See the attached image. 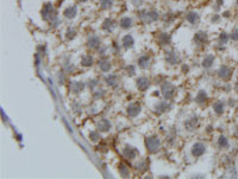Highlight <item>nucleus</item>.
I'll use <instances>...</instances> for the list:
<instances>
[{"mask_svg": "<svg viewBox=\"0 0 238 179\" xmlns=\"http://www.w3.org/2000/svg\"><path fill=\"white\" fill-rule=\"evenodd\" d=\"M231 38H232L233 40H236V42H238V29H235V30L232 31V34H231Z\"/></svg>", "mask_w": 238, "mask_h": 179, "instance_id": "nucleus-39", "label": "nucleus"}, {"mask_svg": "<svg viewBox=\"0 0 238 179\" xmlns=\"http://www.w3.org/2000/svg\"><path fill=\"white\" fill-rule=\"evenodd\" d=\"M100 45V38L98 36H91L87 40V46L91 49H97Z\"/></svg>", "mask_w": 238, "mask_h": 179, "instance_id": "nucleus-10", "label": "nucleus"}, {"mask_svg": "<svg viewBox=\"0 0 238 179\" xmlns=\"http://www.w3.org/2000/svg\"><path fill=\"white\" fill-rule=\"evenodd\" d=\"M77 14V7L75 6V5H73V6H69L68 8H66L65 10V12H63V16L66 17V18H68V19H73V18H75V16Z\"/></svg>", "mask_w": 238, "mask_h": 179, "instance_id": "nucleus-9", "label": "nucleus"}, {"mask_svg": "<svg viewBox=\"0 0 238 179\" xmlns=\"http://www.w3.org/2000/svg\"><path fill=\"white\" fill-rule=\"evenodd\" d=\"M123 154L128 159H135L137 155V149L131 147V146H125L123 149Z\"/></svg>", "mask_w": 238, "mask_h": 179, "instance_id": "nucleus-7", "label": "nucleus"}, {"mask_svg": "<svg viewBox=\"0 0 238 179\" xmlns=\"http://www.w3.org/2000/svg\"><path fill=\"white\" fill-rule=\"evenodd\" d=\"M119 173H120V176L122 177H124V178H126V177H129V167L124 164V163H120L119 164Z\"/></svg>", "mask_w": 238, "mask_h": 179, "instance_id": "nucleus-28", "label": "nucleus"}, {"mask_svg": "<svg viewBox=\"0 0 238 179\" xmlns=\"http://www.w3.org/2000/svg\"><path fill=\"white\" fill-rule=\"evenodd\" d=\"M237 6H238V0H237Z\"/></svg>", "mask_w": 238, "mask_h": 179, "instance_id": "nucleus-47", "label": "nucleus"}, {"mask_svg": "<svg viewBox=\"0 0 238 179\" xmlns=\"http://www.w3.org/2000/svg\"><path fill=\"white\" fill-rule=\"evenodd\" d=\"M149 86H150V82H149L148 78H145V77H139V78L137 80V88L140 90V91H145V90L149 88Z\"/></svg>", "mask_w": 238, "mask_h": 179, "instance_id": "nucleus-8", "label": "nucleus"}, {"mask_svg": "<svg viewBox=\"0 0 238 179\" xmlns=\"http://www.w3.org/2000/svg\"><path fill=\"white\" fill-rule=\"evenodd\" d=\"M136 167H137V170L138 171H140V172H143V171H145L146 170V163L145 161H140V163H138L136 165Z\"/></svg>", "mask_w": 238, "mask_h": 179, "instance_id": "nucleus-33", "label": "nucleus"}, {"mask_svg": "<svg viewBox=\"0 0 238 179\" xmlns=\"http://www.w3.org/2000/svg\"><path fill=\"white\" fill-rule=\"evenodd\" d=\"M81 1H87V0H81Z\"/></svg>", "mask_w": 238, "mask_h": 179, "instance_id": "nucleus-46", "label": "nucleus"}, {"mask_svg": "<svg viewBox=\"0 0 238 179\" xmlns=\"http://www.w3.org/2000/svg\"><path fill=\"white\" fill-rule=\"evenodd\" d=\"M89 138H91V140H92V141H98L100 136H99V133H98V132L93 131V132H91V133H89Z\"/></svg>", "mask_w": 238, "mask_h": 179, "instance_id": "nucleus-34", "label": "nucleus"}, {"mask_svg": "<svg viewBox=\"0 0 238 179\" xmlns=\"http://www.w3.org/2000/svg\"><path fill=\"white\" fill-rule=\"evenodd\" d=\"M139 17L144 23H154L158 19V13L156 11H142L139 12Z\"/></svg>", "mask_w": 238, "mask_h": 179, "instance_id": "nucleus-2", "label": "nucleus"}, {"mask_svg": "<svg viewBox=\"0 0 238 179\" xmlns=\"http://www.w3.org/2000/svg\"><path fill=\"white\" fill-rule=\"evenodd\" d=\"M138 65L143 69H146L150 65V58L148 56H142L138 58Z\"/></svg>", "mask_w": 238, "mask_h": 179, "instance_id": "nucleus-21", "label": "nucleus"}, {"mask_svg": "<svg viewBox=\"0 0 238 179\" xmlns=\"http://www.w3.org/2000/svg\"><path fill=\"white\" fill-rule=\"evenodd\" d=\"M170 108H171V106H170L169 103H167V102H161V103H158V104L156 106V112H158V113H164V112H168Z\"/></svg>", "mask_w": 238, "mask_h": 179, "instance_id": "nucleus-20", "label": "nucleus"}, {"mask_svg": "<svg viewBox=\"0 0 238 179\" xmlns=\"http://www.w3.org/2000/svg\"><path fill=\"white\" fill-rule=\"evenodd\" d=\"M119 25H120L122 29H130L132 26V19L130 17H124V18L120 19Z\"/></svg>", "mask_w": 238, "mask_h": 179, "instance_id": "nucleus-17", "label": "nucleus"}, {"mask_svg": "<svg viewBox=\"0 0 238 179\" xmlns=\"http://www.w3.org/2000/svg\"><path fill=\"white\" fill-rule=\"evenodd\" d=\"M128 74H129L130 76L135 75V66H134V65H129V66H128Z\"/></svg>", "mask_w": 238, "mask_h": 179, "instance_id": "nucleus-40", "label": "nucleus"}, {"mask_svg": "<svg viewBox=\"0 0 238 179\" xmlns=\"http://www.w3.org/2000/svg\"><path fill=\"white\" fill-rule=\"evenodd\" d=\"M186 19L191 23V24H198L199 23V20H200V17H199V14L197 13V12H189V13H187V16H186Z\"/></svg>", "mask_w": 238, "mask_h": 179, "instance_id": "nucleus-16", "label": "nucleus"}, {"mask_svg": "<svg viewBox=\"0 0 238 179\" xmlns=\"http://www.w3.org/2000/svg\"><path fill=\"white\" fill-rule=\"evenodd\" d=\"M134 44H135V40H134V37L131 34H126V36L123 37V45H124L125 49L132 48Z\"/></svg>", "mask_w": 238, "mask_h": 179, "instance_id": "nucleus-14", "label": "nucleus"}, {"mask_svg": "<svg viewBox=\"0 0 238 179\" xmlns=\"http://www.w3.org/2000/svg\"><path fill=\"white\" fill-rule=\"evenodd\" d=\"M97 86H98V81H97V80H92V81H89V82H88V87H89V89H94Z\"/></svg>", "mask_w": 238, "mask_h": 179, "instance_id": "nucleus-38", "label": "nucleus"}, {"mask_svg": "<svg viewBox=\"0 0 238 179\" xmlns=\"http://www.w3.org/2000/svg\"><path fill=\"white\" fill-rule=\"evenodd\" d=\"M75 34H76V31L74 30V29H70L69 28L68 30H67V38L68 39H73L75 37Z\"/></svg>", "mask_w": 238, "mask_h": 179, "instance_id": "nucleus-35", "label": "nucleus"}, {"mask_svg": "<svg viewBox=\"0 0 238 179\" xmlns=\"http://www.w3.org/2000/svg\"><path fill=\"white\" fill-rule=\"evenodd\" d=\"M100 5L102 8H111L113 5V0H100Z\"/></svg>", "mask_w": 238, "mask_h": 179, "instance_id": "nucleus-32", "label": "nucleus"}, {"mask_svg": "<svg viewBox=\"0 0 238 179\" xmlns=\"http://www.w3.org/2000/svg\"><path fill=\"white\" fill-rule=\"evenodd\" d=\"M207 39H208L207 33L204 32V31H199V32H197V33H195V36H194V40H195L197 43H199V44L206 43V42H207Z\"/></svg>", "mask_w": 238, "mask_h": 179, "instance_id": "nucleus-13", "label": "nucleus"}, {"mask_svg": "<svg viewBox=\"0 0 238 179\" xmlns=\"http://www.w3.org/2000/svg\"><path fill=\"white\" fill-rule=\"evenodd\" d=\"M99 68H100L101 71L107 72V71H110V69H111V63L106 60H99Z\"/></svg>", "mask_w": 238, "mask_h": 179, "instance_id": "nucleus-26", "label": "nucleus"}, {"mask_svg": "<svg viewBox=\"0 0 238 179\" xmlns=\"http://www.w3.org/2000/svg\"><path fill=\"white\" fill-rule=\"evenodd\" d=\"M197 125H198V119L197 118H192V119L187 120L186 123H185V126H186V128L188 131H193Z\"/></svg>", "mask_w": 238, "mask_h": 179, "instance_id": "nucleus-27", "label": "nucleus"}, {"mask_svg": "<svg viewBox=\"0 0 238 179\" xmlns=\"http://www.w3.org/2000/svg\"><path fill=\"white\" fill-rule=\"evenodd\" d=\"M218 75H219V77H220L221 80L227 81V80H230V77H231L232 71H231V69H230L229 66L223 65V66H220V69H219V71H218Z\"/></svg>", "mask_w": 238, "mask_h": 179, "instance_id": "nucleus-5", "label": "nucleus"}, {"mask_svg": "<svg viewBox=\"0 0 238 179\" xmlns=\"http://www.w3.org/2000/svg\"><path fill=\"white\" fill-rule=\"evenodd\" d=\"M50 20H51V26H54V28H56V26L60 24V20H59V18H57V16H54Z\"/></svg>", "mask_w": 238, "mask_h": 179, "instance_id": "nucleus-37", "label": "nucleus"}, {"mask_svg": "<svg viewBox=\"0 0 238 179\" xmlns=\"http://www.w3.org/2000/svg\"><path fill=\"white\" fill-rule=\"evenodd\" d=\"M140 113V106L138 104H130L128 107V115L131 118H135Z\"/></svg>", "mask_w": 238, "mask_h": 179, "instance_id": "nucleus-12", "label": "nucleus"}, {"mask_svg": "<svg viewBox=\"0 0 238 179\" xmlns=\"http://www.w3.org/2000/svg\"><path fill=\"white\" fill-rule=\"evenodd\" d=\"M213 62H214V56L213 55H207L204 60H203V66L206 68V69L207 68H211L212 64H213Z\"/></svg>", "mask_w": 238, "mask_h": 179, "instance_id": "nucleus-25", "label": "nucleus"}, {"mask_svg": "<svg viewBox=\"0 0 238 179\" xmlns=\"http://www.w3.org/2000/svg\"><path fill=\"white\" fill-rule=\"evenodd\" d=\"M205 151H206V147H205L204 144L197 142V144H194L193 147H192V154H193L194 157H201L205 153Z\"/></svg>", "mask_w": 238, "mask_h": 179, "instance_id": "nucleus-6", "label": "nucleus"}, {"mask_svg": "<svg viewBox=\"0 0 238 179\" xmlns=\"http://www.w3.org/2000/svg\"><path fill=\"white\" fill-rule=\"evenodd\" d=\"M213 110L217 113V114H221L224 112V103L221 101H217L214 104H213Z\"/></svg>", "mask_w": 238, "mask_h": 179, "instance_id": "nucleus-29", "label": "nucleus"}, {"mask_svg": "<svg viewBox=\"0 0 238 179\" xmlns=\"http://www.w3.org/2000/svg\"><path fill=\"white\" fill-rule=\"evenodd\" d=\"M174 92H175V88L173 84H170L169 82H166L163 83L162 86V95L166 100H170L173 96H174Z\"/></svg>", "mask_w": 238, "mask_h": 179, "instance_id": "nucleus-4", "label": "nucleus"}, {"mask_svg": "<svg viewBox=\"0 0 238 179\" xmlns=\"http://www.w3.org/2000/svg\"><path fill=\"white\" fill-rule=\"evenodd\" d=\"M114 22L112 20V19H110V18H107V19H105V22L102 23V29L106 31H112L114 29Z\"/></svg>", "mask_w": 238, "mask_h": 179, "instance_id": "nucleus-24", "label": "nucleus"}, {"mask_svg": "<svg viewBox=\"0 0 238 179\" xmlns=\"http://www.w3.org/2000/svg\"><path fill=\"white\" fill-rule=\"evenodd\" d=\"M73 108L75 109V112H76V113H80V110H81V108L79 107V104H77L76 102H74V103H73Z\"/></svg>", "mask_w": 238, "mask_h": 179, "instance_id": "nucleus-41", "label": "nucleus"}, {"mask_svg": "<svg viewBox=\"0 0 238 179\" xmlns=\"http://www.w3.org/2000/svg\"><path fill=\"white\" fill-rule=\"evenodd\" d=\"M195 101H197L199 104H203V103H205V102L207 101V94H206L205 90H200V91L198 92V95H197V97H195Z\"/></svg>", "mask_w": 238, "mask_h": 179, "instance_id": "nucleus-22", "label": "nucleus"}, {"mask_svg": "<svg viewBox=\"0 0 238 179\" xmlns=\"http://www.w3.org/2000/svg\"><path fill=\"white\" fill-rule=\"evenodd\" d=\"M218 20H219V17H218V16H217V17H213V18H212V22H218Z\"/></svg>", "mask_w": 238, "mask_h": 179, "instance_id": "nucleus-44", "label": "nucleus"}, {"mask_svg": "<svg viewBox=\"0 0 238 179\" xmlns=\"http://www.w3.org/2000/svg\"><path fill=\"white\" fill-rule=\"evenodd\" d=\"M97 127H98V129L100 132H108L111 129V122L108 120L102 119L97 123Z\"/></svg>", "mask_w": 238, "mask_h": 179, "instance_id": "nucleus-11", "label": "nucleus"}, {"mask_svg": "<svg viewBox=\"0 0 238 179\" xmlns=\"http://www.w3.org/2000/svg\"><path fill=\"white\" fill-rule=\"evenodd\" d=\"M83 88H85V84H83L82 82H76V81H74V82L70 83V90H71L73 92H75V94H79L80 91H82Z\"/></svg>", "mask_w": 238, "mask_h": 179, "instance_id": "nucleus-15", "label": "nucleus"}, {"mask_svg": "<svg viewBox=\"0 0 238 179\" xmlns=\"http://www.w3.org/2000/svg\"><path fill=\"white\" fill-rule=\"evenodd\" d=\"M227 40H229V36H227V33L223 32V33L220 34V43L226 44V43H227Z\"/></svg>", "mask_w": 238, "mask_h": 179, "instance_id": "nucleus-36", "label": "nucleus"}, {"mask_svg": "<svg viewBox=\"0 0 238 179\" xmlns=\"http://www.w3.org/2000/svg\"><path fill=\"white\" fill-rule=\"evenodd\" d=\"M105 81H106V83H107L110 87H114V86H117L118 78H117V76H116V75H113V74H110L108 76H106Z\"/></svg>", "mask_w": 238, "mask_h": 179, "instance_id": "nucleus-23", "label": "nucleus"}, {"mask_svg": "<svg viewBox=\"0 0 238 179\" xmlns=\"http://www.w3.org/2000/svg\"><path fill=\"white\" fill-rule=\"evenodd\" d=\"M158 40H160V43H161L162 45H168V44L170 43V40H171V37H170L169 33L163 32V33H161V34H160Z\"/></svg>", "mask_w": 238, "mask_h": 179, "instance_id": "nucleus-19", "label": "nucleus"}, {"mask_svg": "<svg viewBox=\"0 0 238 179\" xmlns=\"http://www.w3.org/2000/svg\"><path fill=\"white\" fill-rule=\"evenodd\" d=\"M218 145H219L221 148H226V147L229 146V140H227V138L224 136V135H220L219 139H218Z\"/></svg>", "mask_w": 238, "mask_h": 179, "instance_id": "nucleus-31", "label": "nucleus"}, {"mask_svg": "<svg viewBox=\"0 0 238 179\" xmlns=\"http://www.w3.org/2000/svg\"><path fill=\"white\" fill-rule=\"evenodd\" d=\"M55 16V10H54V6L53 4L48 2L43 6V10H42V17L44 20H50L53 17Z\"/></svg>", "mask_w": 238, "mask_h": 179, "instance_id": "nucleus-3", "label": "nucleus"}, {"mask_svg": "<svg viewBox=\"0 0 238 179\" xmlns=\"http://www.w3.org/2000/svg\"><path fill=\"white\" fill-rule=\"evenodd\" d=\"M132 2H134V5H136V6H139L140 4H142V0H131Z\"/></svg>", "mask_w": 238, "mask_h": 179, "instance_id": "nucleus-43", "label": "nucleus"}, {"mask_svg": "<svg viewBox=\"0 0 238 179\" xmlns=\"http://www.w3.org/2000/svg\"><path fill=\"white\" fill-rule=\"evenodd\" d=\"M81 64H82L83 66H91V65L93 64V57H92L91 55L83 56L82 60H81Z\"/></svg>", "mask_w": 238, "mask_h": 179, "instance_id": "nucleus-30", "label": "nucleus"}, {"mask_svg": "<svg viewBox=\"0 0 238 179\" xmlns=\"http://www.w3.org/2000/svg\"><path fill=\"white\" fill-rule=\"evenodd\" d=\"M166 60L169 64H176L179 62V56H177L176 52L170 51V52H167V55H166Z\"/></svg>", "mask_w": 238, "mask_h": 179, "instance_id": "nucleus-18", "label": "nucleus"}, {"mask_svg": "<svg viewBox=\"0 0 238 179\" xmlns=\"http://www.w3.org/2000/svg\"><path fill=\"white\" fill-rule=\"evenodd\" d=\"M59 80H60V83H61V84L65 83V75H63L62 72L59 74Z\"/></svg>", "mask_w": 238, "mask_h": 179, "instance_id": "nucleus-42", "label": "nucleus"}, {"mask_svg": "<svg viewBox=\"0 0 238 179\" xmlns=\"http://www.w3.org/2000/svg\"><path fill=\"white\" fill-rule=\"evenodd\" d=\"M145 146L150 153H156L161 147V141L157 136H149L145 140Z\"/></svg>", "mask_w": 238, "mask_h": 179, "instance_id": "nucleus-1", "label": "nucleus"}, {"mask_svg": "<svg viewBox=\"0 0 238 179\" xmlns=\"http://www.w3.org/2000/svg\"><path fill=\"white\" fill-rule=\"evenodd\" d=\"M235 88H236V91H237V92H238V82H237V83H236V87H235Z\"/></svg>", "mask_w": 238, "mask_h": 179, "instance_id": "nucleus-45", "label": "nucleus"}]
</instances>
